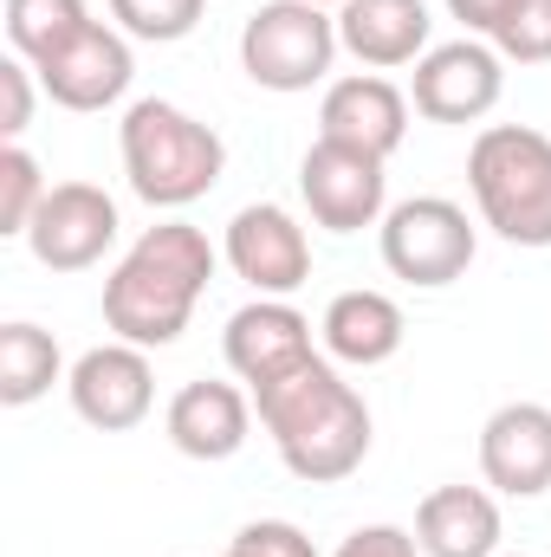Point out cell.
I'll return each instance as SVG.
<instances>
[{
    "mask_svg": "<svg viewBox=\"0 0 551 557\" xmlns=\"http://www.w3.org/2000/svg\"><path fill=\"white\" fill-rule=\"evenodd\" d=\"M260 428L273 434L279 460L305 486H338L370 454V403L338 376L331 357H305L273 383L254 389Z\"/></svg>",
    "mask_w": 551,
    "mask_h": 557,
    "instance_id": "cell-1",
    "label": "cell"
},
{
    "mask_svg": "<svg viewBox=\"0 0 551 557\" xmlns=\"http://www.w3.org/2000/svg\"><path fill=\"white\" fill-rule=\"evenodd\" d=\"M215 240L188 221H156L143 227L137 247L118 260V273L105 278V324L118 331V344H137V350H169L208 278H215Z\"/></svg>",
    "mask_w": 551,
    "mask_h": 557,
    "instance_id": "cell-2",
    "label": "cell"
},
{
    "mask_svg": "<svg viewBox=\"0 0 551 557\" xmlns=\"http://www.w3.org/2000/svg\"><path fill=\"white\" fill-rule=\"evenodd\" d=\"M118 149H124L131 195L162 208V214L195 208L228 175V143L215 137L201 117H188L182 104H169V98L131 104L124 124H118Z\"/></svg>",
    "mask_w": 551,
    "mask_h": 557,
    "instance_id": "cell-3",
    "label": "cell"
},
{
    "mask_svg": "<svg viewBox=\"0 0 551 557\" xmlns=\"http://www.w3.org/2000/svg\"><path fill=\"white\" fill-rule=\"evenodd\" d=\"M480 221L506 247H551V137L532 124H487L467 149Z\"/></svg>",
    "mask_w": 551,
    "mask_h": 557,
    "instance_id": "cell-4",
    "label": "cell"
},
{
    "mask_svg": "<svg viewBox=\"0 0 551 557\" xmlns=\"http://www.w3.org/2000/svg\"><path fill=\"white\" fill-rule=\"evenodd\" d=\"M338 59V13L311 0H267L241 26V72L260 91H311Z\"/></svg>",
    "mask_w": 551,
    "mask_h": 557,
    "instance_id": "cell-5",
    "label": "cell"
},
{
    "mask_svg": "<svg viewBox=\"0 0 551 557\" xmlns=\"http://www.w3.org/2000/svg\"><path fill=\"white\" fill-rule=\"evenodd\" d=\"M474 253H480L474 221L448 195H415V201H396L383 214V267L403 278V285L441 292V285L467 278Z\"/></svg>",
    "mask_w": 551,
    "mask_h": 557,
    "instance_id": "cell-6",
    "label": "cell"
},
{
    "mask_svg": "<svg viewBox=\"0 0 551 557\" xmlns=\"http://www.w3.org/2000/svg\"><path fill=\"white\" fill-rule=\"evenodd\" d=\"M298 195L311 208V221L325 234H357V227H377L390 208V175H383V156L370 149H351V143L318 137L298 162Z\"/></svg>",
    "mask_w": 551,
    "mask_h": 557,
    "instance_id": "cell-7",
    "label": "cell"
},
{
    "mask_svg": "<svg viewBox=\"0 0 551 557\" xmlns=\"http://www.w3.org/2000/svg\"><path fill=\"white\" fill-rule=\"evenodd\" d=\"M506 91V59L487 46V39H448V46H428L415 59V85L409 104L428 124H480Z\"/></svg>",
    "mask_w": 551,
    "mask_h": 557,
    "instance_id": "cell-8",
    "label": "cell"
},
{
    "mask_svg": "<svg viewBox=\"0 0 551 557\" xmlns=\"http://www.w3.org/2000/svg\"><path fill=\"white\" fill-rule=\"evenodd\" d=\"M118 201L98 182H52V195L39 201L33 227H26V253L46 273H85L118 247Z\"/></svg>",
    "mask_w": 551,
    "mask_h": 557,
    "instance_id": "cell-9",
    "label": "cell"
},
{
    "mask_svg": "<svg viewBox=\"0 0 551 557\" xmlns=\"http://www.w3.org/2000/svg\"><path fill=\"white\" fill-rule=\"evenodd\" d=\"M39 72V91L59 104V111H111L124 91H131V78H137V59H131V33H118V26H85L72 46H59L46 65H33Z\"/></svg>",
    "mask_w": 551,
    "mask_h": 557,
    "instance_id": "cell-10",
    "label": "cell"
},
{
    "mask_svg": "<svg viewBox=\"0 0 551 557\" xmlns=\"http://www.w3.org/2000/svg\"><path fill=\"white\" fill-rule=\"evenodd\" d=\"M228 267L247 278L260 298H292L305 278H311V240L305 227L279 208V201H254L228 221V240H221Z\"/></svg>",
    "mask_w": 551,
    "mask_h": 557,
    "instance_id": "cell-11",
    "label": "cell"
},
{
    "mask_svg": "<svg viewBox=\"0 0 551 557\" xmlns=\"http://www.w3.org/2000/svg\"><path fill=\"white\" fill-rule=\"evenodd\" d=\"M65 396H72L78 421H91L98 434L137 428L149 416V403H156L149 350H137V344H98V350H85L72 363V376H65Z\"/></svg>",
    "mask_w": 551,
    "mask_h": 557,
    "instance_id": "cell-12",
    "label": "cell"
},
{
    "mask_svg": "<svg viewBox=\"0 0 551 557\" xmlns=\"http://www.w3.org/2000/svg\"><path fill=\"white\" fill-rule=\"evenodd\" d=\"M480 473L506 499H546L551 493V409L546 403H506L480 428Z\"/></svg>",
    "mask_w": 551,
    "mask_h": 557,
    "instance_id": "cell-13",
    "label": "cell"
},
{
    "mask_svg": "<svg viewBox=\"0 0 551 557\" xmlns=\"http://www.w3.org/2000/svg\"><path fill=\"white\" fill-rule=\"evenodd\" d=\"M221 350H228V370H234L247 389H260V383H273L285 370H298L305 357H318V350H311V318H305L298 305H285V298H254V305H241V311L228 318V331H221Z\"/></svg>",
    "mask_w": 551,
    "mask_h": 557,
    "instance_id": "cell-14",
    "label": "cell"
},
{
    "mask_svg": "<svg viewBox=\"0 0 551 557\" xmlns=\"http://www.w3.org/2000/svg\"><path fill=\"white\" fill-rule=\"evenodd\" d=\"M318 137L351 143V149H370V156H396L409 137V98L377 78V72H351L338 85H325V104H318Z\"/></svg>",
    "mask_w": 551,
    "mask_h": 557,
    "instance_id": "cell-15",
    "label": "cell"
},
{
    "mask_svg": "<svg viewBox=\"0 0 551 557\" xmlns=\"http://www.w3.org/2000/svg\"><path fill=\"white\" fill-rule=\"evenodd\" d=\"M169 441L188 460H234L254 434V403L234 383H182L169 403Z\"/></svg>",
    "mask_w": 551,
    "mask_h": 557,
    "instance_id": "cell-16",
    "label": "cell"
},
{
    "mask_svg": "<svg viewBox=\"0 0 551 557\" xmlns=\"http://www.w3.org/2000/svg\"><path fill=\"white\" fill-rule=\"evenodd\" d=\"M428 0H344L338 7V46L370 65V72H396L428 52Z\"/></svg>",
    "mask_w": 551,
    "mask_h": 557,
    "instance_id": "cell-17",
    "label": "cell"
},
{
    "mask_svg": "<svg viewBox=\"0 0 551 557\" xmlns=\"http://www.w3.org/2000/svg\"><path fill=\"white\" fill-rule=\"evenodd\" d=\"M318 337H325V357H331V363L377 370V363H390V357L403 350L409 318H403V305H396L390 292H364V285H357V292H338V298L325 305Z\"/></svg>",
    "mask_w": 551,
    "mask_h": 557,
    "instance_id": "cell-18",
    "label": "cell"
},
{
    "mask_svg": "<svg viewBox=\"0 0 551 557\" xmlns=\"http://www.w3.org/2000/svg\"><path fill=\"white\" fill-rule=\"evenodd\" d=\"M421 557H500V499L487 486H434L415 506Z\"/></svg>",
    "mask_w": 551,
    "mask_h": 557,
    "instance_id": "cell-19",
    "label": "cell"
},
{
    "mask_svg": "<svg viewBox=\"0 0 551 557\" xmlns=\"http://www.w3.org/2000/svg\"><path fill=\"white\" fill-rule=\"evenodd\" d=\"M59 376H65V357H59V337L52 331H39L26 318L0 324V403L7 409L39 403Z\"/></svg>",
    "mask_w": 551,
    "mask_h": 557,
    "instance_id": "cell-20",
    "label": "cell"
},
{
    "mask_svg": "<svg viewBox=\"0 0 551 557\" xmlns=\"http://www.w3.org/2000/svg\"><path fill=\"white\" fill-rule=\"evenodd\" d=\"M0 26H7V46H13V59H26V65H46L59 46H72V39L91 26V13H85V0H7Z\"/></svg>",
    "mask_w": 551,
    "mask_h": 557,
    "instance_id": "cell-21",
    "label": "cell"
},
{
    "mask_svg": "<svg viewBox=\"0 0 551 557\" xmlns=\"http://www.w3.org/2000/svg\"><path fill=\"white\" fill-rule=\"evenodd\" d=\"M46 195H52V182L39 175V162L20 143H7L0 149V234L26 240V227H33V214H39Z\"/></svg>",
    "mask_w": 551,
    "mask_h": 557,
    "instance_id": "cell-22",
    "label": "cell"
},
{
    "mask_svg": "<svg viewBox=\"0 0 551 557\" xmlns=\"http://www.w3.org/2000/svg\"><path fill=\"white\" fill-rule=\"evenodd\" d=\"M201 7L208 0H111V20L118 33L131 39H149V46H175L201 26Z\"/></svg>",
    "mask_w": 551,
    "mask_h": 557,
    "instance_id": "cell-23",
    "label": "cell"
},
{
    "mask_svg": "<svg viewBox=\"0 0 551 557\" xmlns=\"http://www.w3.org/2000/svg\"><path fill=\"white\" fill-rule=\"evenodd\" d=\"M493 52L513 59V65H551V0H519V7L500 20Z\"/></svg>",
    "mask_w": 551,
    "mask_h": 557,
    "instance_id": "cell-24",
    "label": "cell"
},
{
    "mask_svg": "<svg viewBox=\"0 0 551 557\" xmlns=\"http://www.w3.org/2000/svg\"><path fill=\"white\" fill-rule=\"evenodd\" d=\"M221 557H318V552H311V539L292 519H254V525L234 532V545Z\"/></svg>",
    "mask_w": 551,
    "mask_h": 557,
    "instance_id": "cell-25",
    "label": "cell"
},
{
    "mask_svg": "<svg viewBox=\"0 0 551 557\" xmlns=\"http://www.w3.org/2000/svg\"><path fill=\"white\" fill-rule=\"evenodd\" d=\"M33 65L26 59H0V137L20 143V131L33 124Z\"/></svg>",
    "mask_w": 551,
    "mask_h": 557,
    "instance_id": "cell-26",
    "label": "cell"
},
{
    "mask_svg": "<svg viewBox=\"0 0 551 557\" xmlns=\"http://www.w3.org/2000/svg\"><path fill=\"white\" fill-rule=\"evenodd\" d=\"M421 545H415V532H403V525H357L344 545H338V557H415Z\"/></svg>",
    "mask_w": 551,
    "mask_h": 557,
    "instance_id": "cell-27",
    "label": "cell"
},
{
    "mask_svg": "<svg viewBox=\"0 0 551 557\" xmlns=\"http://www.w3.org/2000/svg\"><path fill=\"white\" fill-rule=\"evenodd\" d=\"M513 7H519V0H448V13H454L474 39H480V33L493 39V33H500V20H506Z\"/></svg>",
    "mask_w": 551,
    "mask_h": 557,
    "instance_id": "cell-28",
    "label": "cell"
},
{
    "mask_svg": "<svg viewBox=\"0 0 551 557\" xmlns=\"http://www.w3.org/2000/svg\"><path fill=\"white\" fill-rule=\"evenodd\" d=\"M311 7H344V0H311Z\"/></svg>",
    "mask_w": 551,
    "mask_h": 557,
    "instance_id": "cell-29",
    "label": "cell"
}]
</instances>
